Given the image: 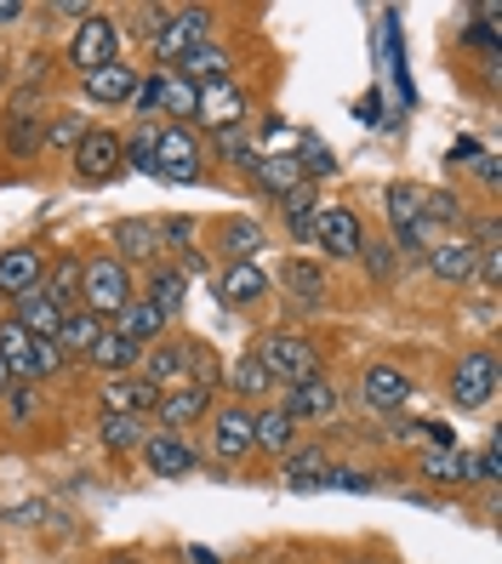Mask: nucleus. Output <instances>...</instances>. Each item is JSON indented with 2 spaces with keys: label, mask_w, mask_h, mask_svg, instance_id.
<instances>
[{
  "label": "nucleus",
  "mask_w": 502,
  "mask_h": 564,
  "mask_svg": "<svg viewBox=\"0 0 502 564\" xmlns=\"http://www.w3.org/2000/svg\"><path fill=\"white\" fill-rule=\"evenodd\" d=\"M109 330H115V337H126L131 348H149L160 337H172V319H165L154 303H143V296H131V303L109 319Z\"/></svg>",
  "instance_id": "34"
},
{
  "label": "nucleus",
  "mask_w": 502,
  "mask_h": 564,
  "mask_svg": "<svg viewBox=\"0 0 502 564\" xmlns=\"http://www.w3.org/2000/svg\"><path fill=\"white\" fill-rule=\"evenodd\" d=\"M131 296H138V274L126 269L120 257H109V251H86V269H81V308L92 314V319H115Z\"/></svg>",
  "instance_id": "6"
},
{
  "label": "nucleus",
  "mask_w": 502,
  "mask_h": 564,
  "mask_svg": "<svg viewBox=\"0 0 502 564\" xmlns=\"http://www.w3.org/2000/svg\"><path fill=\"white\" fill-rule=\"evenodd\" d=\"M138 377H143L149 388H160V393L183 382V330H172V337H160V343H149V348H143Z\"/></svg>",
  "instance_id": "38"
},
{
  "label": "nucleus",
  "mask_w": 502,
  "mask_h": 564,
  "mask_svg": "<svg viewBox=\"0 0 502 564\" xmlns=\"http://www.w3.org/2000/svg\"><path fill=\"white\" fill-rule=\"evenodd\" d=\"M252 359L269 371L275 388H297V382H309L320 371H331L325 365V348L309 337L303 325H263L257 337H252Z\"/></svg>",
  "instance_id": "1"
},
{
  "label": "nucleus",
  "mask_w": 502,
  "mask_h": 564,
  "mask_svg": "<svg viewBox=\"0 0 502 564\" xmlns=\"http://www.w3.org/2000/svg\"><path fill=\"white\" fill-rule=\"evenodd\" d=\"M154 223H160V246H165V262H172V257H183V251H194V246H200V228H206L200 217H154Z\"/></svg>",
  "instance_id": "51"
},
{
  "label": "nucleus",
  "mask_w": 502,
  "mask_h": 564,
  "mask_svg": "<svg viewBox=\"0 0 502 564\" xmlns=\"http://www.w3.org/2000/svg\"><path fill=\"white\" fill-rule=\"evenodd\" d=\"M120 46H126L120 18H115L109 7H92V12L70 29V46H63V57H70V69H75V80H81V75H97V69H109V63H120Z\"/></svg>",
  "instance_id": "9"
},
{
  "label": "nucleus",
  "mask_w": 502,
  "mask_h": 564,
  "mask_svg": "<svg viewBox=\"0 0 502 564\" xmlns=\"http://www.w3.org/2000/svg\"><path fill=\"white\" fill-rule=\"evenodd\" d=\"M212 251L223 262H257L263 251H269V228H263L257 217H217L212 223Z\"/></svg>",
  "instance_id": "24"
},
{
  "label": "nucleus",
  "mask_w": 502,
  "mask_h": 564,
  "mask_svg": "<svg viewBox=\"0 0 502 564\" xmlns=\"http://www.w3.org/2000/svg\"><path fill=\"white\" fill-rule=\"evenodd\" d=\"M331 564H394V553H383V547H349V553H331Z\"/></svg>",
  "instance_id": "57"
},
{
  "label": "nucleus",
  "mask_w": 502,
  "mask_h": 564,
  "mask_svg": "<svg viewBox=\"0 0 502 564\" xmlns=\"http://www.w3.org/2000/svg\"><path fill=\"white\" fill-rule=\"evenodd\" d=\"M12 319L29 330L35 343H57V325H63V308L52 303V296L35 285V291H23L18 303H12Z\"/></svg>",
  "instance_id": "40"
},
{
  "label": "nucleus",
  "mask_w": 502,
  "mask_h": 564,
  "mask_svg": "<svg viewBox=\"0 0 502 564\" xmlns=\"http://www.w3.org/2000/svg\"><path fill=\"white\" fill-rule=\"evenodd\" d=\"M104 251L120 257L131 274H138V269H154V262H165L160 223H154V217H115L109 235H104Z\"/></svg>",
  "instance_id": "17"
},
{
  "label": "nucleus",
  "mask_w": 502,
  "mask_h": 564,
  "mask_svg": "<svg viewBox=\"0 0 502 564\" xmlns=\"http://www.w3.org/2000/svg\"><path fill=\"white\" fill-rule=\"evenodd\" d=\"M189 274L178 269V262H154V269H143V285H138V296L143 303H154L165 319H172V330H178V319L189 314Z\"/></svg>",
  "instance_id": "25"
},
{
  "label": "nucleus",
  "mask_w": 502,
  "mask_h": 564,
  "mask_svg": "<svg viewBox=\"0 0 502 564\" xmlns=\"http://www.w3.org/2000/svg\"><path fill=\"white\" fill-rule=\"evenodd\" d=\"M154 131H160V120H131V131H120V165L126 172L154 177Z\"/></svg>",
  "instance_id": "44"
},
{
  "label": "nucleus",
  "mask_w": 502,
  "mask_h": 564,
  "mask_svg": "<svg viewBox=\"0 0 502 564\" xmlns=\"http://www.w3.org/2000/svg\"><path fill=\"white\" fill-rule=\"evenodd\" d=\"M223 400H241V405H269V400H280V388L269 382V371L252 359V348L246 354H234L228 365H223Z\"/></svg>",
  "instance_id": "27"
},
{
  "label": "nucleus",
  "mask_w": 502,
  "mask_h": 564,
  "mask_svg": "<svg viewBox=\"0 0 502 564\" xmlns=\"http://www.w3.org/2000/svg\"><path fill=\"white\" fill-rule=\"evenodd\" d=\"M41 120L46 109H0V154L29 165L46 154V138H41Z\"/></svg>",
  "instance_id": "26"
},
{
  "label": "nucleus",
  "mask_w": 502,
  "mask_h": 564,
  "mask_svg": "<svg viewBox=\"0 0 502 564\" xmlns=\"http://www.w3.org/2000/svg\"><path fill=\"white\" fill-rule=\"evenodd\" d=\"M257 115V97L246 80H217V86H200V104H194V131L206 138V131H228V126H252Z\"/></svg>",
  "instance_id": "13"
},
{
  "label": "nucleus",
  "mask_w": 502,
  "mask_h": 564,
  "mask_svg": "<svg viewBox=\"0 0 502 564\" xmlns=\"http://www.w3.org/2000/svg\"><path fill=\"white\" fill-rule=\"evenodd\" d=\"M217 400H223V393H212V388L178 382V388H165L160 400H154V411H149V427H160V434H200Z\"/></svg>",
  "instance_id": "15"
},
{
  "label": "nucleus",
  "mask_w": 502,
  "mask_h": 564,
  "mask_svg": "<svg viewBox=\"0 0 502 564\" xmlns=\"http://www.w3.org/2000/svg\"><path fill=\"white\" fill-rule=\"evenodd\" d=\"M92 440L97 451H104L109 462H126V456H138L143 440H149V422L143 416H115V411H97L92 416Z\"/></svg>",
  "instance_id": "30"
},
{
  "label": "nucleus",
  "mask_w": 502,
  "mask_h": 564,
  "mask_svg": "<svg viewBox=\"0 0 502 564\" xmlns=\"http://www.w3.org/2000/svg\"><path fill=\"white\" fill-rule=\"evenodd\" d=\"M297 445H303V427H297L275 400L252 411V451H257L252 468H275V462H280L286 451H297Z\"/></svg>",
  "instance_id": "21"
},
{
  "label": "nucleus",
  "mask_w": 502,
  "mask_h": 564,
  "mask_svg": "<svg viewBox=\"0 0 502 564\" xmlns=\"http://www.w3.org/2000/svg\"><path fill=\"white\" fill-rule=\"evenodd\" d=\"M360 274L372 280V285H394V274H399V257H394V246H388V235H365V246H360Z\"/></svg>",
  "instance_id": "46"
},
{
  "label": "nucleus",
  "mask_w": 502,
  "mask_h": 564,
  "mask_svg": "<svg viewBox=\"0 0 502 564\" xmlns=\"http://www.w3.org/2000/svg\"><path fill=\"white\" fill-rule=\"evenodd\" d=\"M109 564H154V558H138V553H115Z\"/></svg>",
  "instance_id": "61"
},
{
  "label": "nucleus",
  "mask_w": 502,
  "mask_h": 564,
  "mask_svg": "<svg viewBox=\"0 0 502 564\" xmlns=\"http://www.w3.org/2000/svg\"><path fill=\"white\" fill-rule=\"evenodd\" d=\"M41 274H46V251H41V246L23 240V246L0 251V296H7V303H18L23 291H35Z\"/></svg>",
  "instance_id": "33"
},
{
  "label": "nucleus",
  "mask_w": 502,
  "mask_h": 564,
  "mask_svg": "<svg viewBox=\"0 0 502 564\" xmlns=\"http://www.w3.org/2000/svg\"><path fill=\"white\" fill-rule=\"evenodd\" d=\"M81 269H86V251H52V257H46L41 291L52 296V303H57L63 314L81 308Z\"/></svg>",
  "instance_id": "36"
},
{
  "label": "nucleus",
  "mask_w": 502,
  "mask_h": 564,
  "mask_svg": "<svg viewBox=\"0 0 502 564\" xmlns=\"http://www.w3.org/2000/svg\"><path fill=\"white\" fill-rule=\"evenodd\" d=\"M412 474L423 490H446V496H468L474 490V451L468 445H451V451H417L412 462Z\"/></svg>",
  "instance_id": "18"
},
{
  "label": "nucleus",
  "mask_w": 502,
  "mask_h": 564,
  "mask_svg": "<svg viewBox=\"0 0 502 564\" xmlns=\"http://www.w3.org/2000/svg\"><path fill=\"white\" fill-rule=\"evenodd\" d=\"M257 564H280V553H263V558H257Z\"/></svg>",
  "instance_id": "63"
},
{
  "label": "nucleus",
  "mask_w": 502,
  "mask_h": 564,
  "mask_svg": "<svg viewBox=\"0 0 502 564\" xmlns=\"http://www.w3.org/2000/svg\"><path fill=\"white\" fill-rule=\"evenodd\" d=\"M331 468H338V451H325L320 440H303L297 451H286L269 474H275L286 490H320V485L331 479Z\"/></svg>",
  "instance_id": "22"
},
{
  "label": "nucleus",
  "mask_w": 502,
  "mask_h": 564,
  "mask_svg": "<svg viewBox=\"0 0 502 564\" xmlns=\"http://www.w3.org/2000/svg\"><path fill=\"white\" fill-rule=\"evenodd\" d=\"M423 269H428L434 285H446V291H474L480 251H474V240H462V235H440V240L428 246Z\"/></svg>",
  "instance_id": "20"
},
{
  "label": "nucleus",
  "mask_w": 502,
  "mask_h": 564,
  "mask_svg": "<svg viewBox=\"0 0 502 564\" xmlns=\"http://www.w3.org/2000/svg\"><path fill=\"white\" fill-rule=\"evenodd\" d=\"M0 80H12V63L7 57H0Z\"/></svg>",
  "instance_id": "62"
},
{
  "label": "nucleus",
  "mask_w": 502,
  "mask_h": 564,
  "mask_svg": "<svg viewBox=\"0 0 502 564\" xmlns=\"http://www.w3.org/2000/svg\"><path fill=\"white\" fill-rule=\"evenodd\" d=\"M172 75H183L189 86H217V80H241V57L228 41H206L200 52H189Z\"/></svg>",
  "instance_id": "32"
},
{
  "label": "nucleus",
  "mask_w": 502,
  "mask_h": 564,
  "mask_svg": "<svg viewBox=\"0 0 502 564\" xmlns=\"http://www.w3.org/2000/svg\"><path fill=\"white\" fill-rule=\"evenodd\" d=\"M160 86H165V69H143L138 86H131V120H160Z\"/></svg>",
  "instance_id": "52"
},
{
  "label": "nucleus",
  "mask_w": 502,
  "mask_h": 564,
  "mask_svg": "<svg viewBox=\"0 0 502 564\" xmlns=\"http://www.w3.org/2000/svg\"><path fill=\"white\" fill-rule=\"evenodd\" d=\"M18 388V377H12V365L7 359H0V405H7V393Z\"/></svg>",
  "instance_id": "60"
},
{
  "label": "nucleus",
  "mask_w": 502,
  "mask_h": 564,
  "mask_svg": "<svg viewBox=\"0 0 502 564\" xmlns=\"http://www.w3.org/2000/svg\"><path fill=\"white\" fill-rule=\"evenodd\" d=\"M206 41H217V7H172V18H165V29L149 46V69H178Z\"/></svg>",
  "instance_id": "10"
},
{
  "label": "nucleus",
  "mask_w": 502,
  "mask_h": 564,
  "mask_svg": "<svg viewBox=\"0 0 502 564\" xmlns=\"http://www.w3.org/2000/svg\"><path fill=\"white\" fill-rule=\"evenodd\" d=\"M496 388H502V365H496V348H462L451 365H446V405L474 416V411H491L496 405Z\"/></svg>",
  "instance_id": "5"
},
{
  "label": "nucleus",
  "mask_w": 502,
  "mask_h": 564,
  "mask_svg": "<svg viewBox=\"0 0 502 564\" xmlns=\"http://www.w3.org/2000/svg\"><path fill=\"white\" fill-rule=\"evenodd\" d=\"M280 564H331V553H320V547H291V553H280Z\"/></svg>",
  "instance_id": "59"
},
{
  "label": "nucleus",
  "mask_w": 502,
  "mask_h": 564,
  "mask_svg": "<svg viewBox=\"0 0 502 564\" xmlns=\"http://www.w3.org/2000/svg\"><path fill=\"white\" fill-rule=\"evenodd\" d=\"M309 246L320 251L325 269H331V262H354L360 246H365L360 212H354V206H320V223H314V240H309Z\"/></svg>",
  "instance_id": "19"
},
{
  "label": "nucleus",
  "mask_w": 502,
  "mask_h": 564,
  "mask_svg": "<svg viewBox=\"0 0 502 564\" xmlns=\"http://www.w3.org/2000/svg\"><path fill=\"white\" fill-rule=\"evenodd\" d=\"M320 206H325V194H320L314 183H297L291 194H280V200H275V212H280V228H286V240H291V246H309V240H314Z\"/></svg>",
  "instance_id": "31"
},
{
  "label": "nucleus",
  "mask_w": 502,
  "mask_h": 564,
  "mask_svg": "<svg viewBox=\"0 0 502 564\" xmlns=\"http://www.w3.org/2000/svg\"><path fill=\"white\" fill-rule=\"evenodd\" d=\"M474 183H480L485 194H496V183H502V165H496V154H491V149L474 160Z\"/></svg>",
  "instance_id": "56"
},
{
  "label": "nucleus",
  "mask_w": 502,
  "mask_h": 564,
  "mask_svg": "<svg viewBox=\"0 0 502 564\" xmlns=\"http://www.w3.org/2000/svg\"><path fill=\"white\" fill-rule=\"evenodd\" d=\"M143 474L149 479H165V485H178V479H194L200 468H206V456H200V440L194 434H160V427H149V440H143Z\"/></svg>",
  "instance_id": "14"
},
{
  "label": "nucleus",
  "mask_w": 502,
  "mask_h": 564,
  "mask_svg": "<svg viewBox=\"0 0 502 564\" xmlns=\"http://www.w3.org/2000/svg\"><path fill=\"white\" fill-rule=\"evenodd\" d=\"M417 371L412 365H399V359H365L360 371H354V405L372 416V422H388V416H406L412 400H417Z\"/></svg>",
  "instance_id": "3"
},
{
  "label": "nucleus",
  "mask_w": 502,
  "mask_h": 564,
  "mask_svg": "<svg viewBox=\"0 0 502 564\" xmlns=\"http://www.w3.org/2000/svg\"><path fill=\"white\" fill-rule=\"evenodd\" d=\"M120 172H126V165H120V131L92 120V131H86V138L75 143V154H70V183H75V188H109Z\"/></svg>",
  "instance_id": "12"
},
{
  "label": "nucleus",
  "mask_w": 502,
  "mask_h": 564,
  "mask_svg": "<svg viewBox=\"0 0 502 564\" xmlns=\"http://www.w3.org/2000/svg\"><path fill=\"white\" fill-rule=\"evenodd\" d=\"M291 160H297V172H303V183H314V188H320L325 177H338V165H343V160H338V149L320 143V138H309V131H303V143H297V154H291Z\"/></svg>",
  "instance_id": "45"
},
{
  "label": "nucleus",
  "mask_w": 502,
  "mask_h": 564,
  "mask_svg": "<svg viewBox=\"0 0 502 564\" xmlns=\"http://www.w3.org/2000/svg\"><path fill=\"white\" fill-rule=\"evenodd\" d=\"M269 285L286 296V303L303 314V319H314V314H325L331 303H338V285H331V269L320 257H309V251H291V257H280V274H269Z\"/></svg>",
  "instance_id": "8"
},
{
  "label": "nucleus",
  "mask_w": 502,
  "mask_h": 564,
  "mask_svg": "<svg viewBox=\"0 0 502 564\" xmlns=\"http://www.w3.org/2000/svg\"><path fill=\"white\" fill-rule=\"evenodd\" d=\"M480 154H485V149H480V143H468V138H462V143H451L446 172H474V160H480Z\"/></svg>",
  "instance_id": "55"
},
{
  "label": "nucleus",
  "mask_w": 502,
  "mask_h": 564,
  "mask_svg": "<svg viewBox=\"0 0 502 564\" xmlns=\"http://www.w3.org/2000/svg\"><path fill=\"white\" fill-rule=\"evenodd\" d=\"M143 69H131V63H109V69H97V75H81V109L92 115H109V109H126L131 104V86H138Z\"/></svg>",
  "instance_id": "23"
},
{
  "label": "nucleus",
  "mask_w": 502,
  "mask_h": 564,
  "mask_svg": "<svg viewBox=\"0 0 502 564\" xmlns=\"http://www.w3.org/2000/svg\"><path fill=\"white\" fill-rule=\"evenodd\" d=\"M206 138H200L194 126H172V120H160L154 131V177L160 183H172V188H194V183H206Z\"/></svg>",
  "instance_id": "7"
},
{
  "label": "nucleus",
  "mask_w": 502,
  "mask_h": 564,
  "mask_svg": "<svg viewBox=\"0 0 502 564\" xmlns=\"http://www.w3.org/2000/svg\"><path fill=\"white\" fill-rule=\"evenodd\" d=\"M138 359H143V348H131L126 337H115V330L104 325V330H97V343L86 348V359H81V365H92L97 377H126V371H138Z\"/></svg>",
  "instance_id": "41"
},
{
  "label": "nucleus",
  "mask_w": 502,
  "mask_h": 564,
  "mask_svg": "<svg viewBox=\"0 0 502 564\" xmlns=\"http://www.w3.org/2000/svg\"><path fill=\"white\" fill-rule=\"evenodd\" d=\"M92 12V0H52V7H35V18H46V23H81Z\"/></svg>",
  "instance_id": "54"
},
{
  "label": "nucleus",
  "mask_w": 502,
  "mask_h": 564,
  "mask_svg": "<svg viewBox=\"0 0 502 564\" xmlns=\"http://www.w3.org/2000/svg\"><path fill=\"white\" fill-rule=\"evenodd\" d=\"M212 296L228 314H257L275 296V285H269V269H257V262H217Z\"/></svg>",
  "instance_id": "16"
},
{
  "label": "nucleus",
  "mask_w": 502,
  "mask_h": 564,
  "mask_svg": "<svg viewBox=\"0 0 502 564\" xmlns=\"http://www.w3.org/2000/svg\"><path fill=\"white\" fill-rule=\"evenodd\" d=\"M52 80H57V63L52 52H29L12 75V91H35V97H52Z\"/></svg>",
  "instance_id": "49"
},
{
  "label": "nucleus",
  "mask_w": 502,
  "mask_h": 564,
  "mask_svg": "<svg viewBox=\"0 0 502 564\" xmlns=\"http://www.w3.org/2000/svg\"><path fill=\"white\" fill-rule=\"evenodd\" d=\"M160 400V388H149L138 371H126V377H97V411H115V416H143L154 411Z\"/></svg>",
  "instance_id": "28"
},
{
  "label": "nucleus",
  "mask_w": 502,
  "mask_h": 564,
  "mask_svg": "<svg viewBox=\"0 0 502 564\" xmlns=\"http://www.w3.org/2000/svg\"><path fill=\"white\" fill-rule=\"evenodd\" d=\"M97 330H104V319H92L86 308H70L57 325V348L70 354V359H86V348L97 343Z\"/></svg>",
  "instance_id": "48"
},
{
  "label": "nucleus",
  "mask_w": 502,
  "mask_h": 564,
  "mask_svg": "<svg viewBox=\"0 0 502 564\" xmlns=\"http://www.w3.org/2000/svg\"><path fill=\"white\" fill-rule=\"evenodd\" d=\"M297 427H331V422H343V405H349V393L338 388V377L331 371H320V377H309V382H297V388H280V400H275Z\"/></svg>",
  "instance_id": "11"
},
{
  "label": "nucleus",
  "mask_w": 502,
  "mask_h": 564,
  "mask_svg": "<svg viewBox=\"0 0 502 564\" xmlns=\"http://www.w3.org/2000/svg\"><path fill=\"white\" fill-rule=\"evenodd\" d=\"M194 104H200V86H189L183 75L165 69V86H160V120L189 126V120H194Z\"/></svg>",
  "instance_id": "47"
},
{
  "label": "nucleus",
  "mask_w": 502,
  "mask_h": 564,
  "mask_svg": "<svg viewBox=\"0 0 502 564\" xmlns=\"http://www.w3.org/2000/svg\"><path fill=\"white\" fill-rule=\"evenodd\" d=\"M23 18H35V7H23V0H0V35H12Z\"/></svg>",
  "instance_id": "58"
},
{
  "label": "nucleus",
  "mask_w": 502,
  "mask_h": 564,
  "mask_svg": "<svg viewBox=\"0 0 502 564\" xmlns=\"http://www.w3.org/2000/svg\"><path fill=\"white\" fill-rule=\"evenodd\" d=\"M223 354L206 343V337H194V330H183V382H194V388H212V393H223Z\"/></svg>",
  "instance_id": "42"
},
{
  "label": "nucleus",
  "mask_w": 502,
  "mask_h": 564,
  "mask_svg": "<svg viewBox=\"0 0 502 564\" xmlns=\"http://www.w3.org/2000/svg\"><path fill=\"white\" fill-rule=\"evenodd\" d=\"M92 131V115L81 109V104H52L46 109V120H41V138H46V154H57V160H70L75 154V143Z\"/></svg>",
  "instance_id": "39"
},
{
  "label": "nucleus",
  "mask_w": 502,
  "mask_h": 564,
  "mask_svg": "<svg viewBox=\"0 0 502 564\" xmlns=\"http://www.w3.org/2000/svg\"><path fill=\"white\" fill-rule=\"evenodd\" d=\"M257 154H263V138L252 126H228V131H206V160H217V165H228V172H252L257 165Z\"/></svg>",
  "instance_id": "35"
},
{
  "label": "nucleus",
  "mask_w": 502,
  "mask_h": 564,
  "mask_svg": "<svg viewBox=\"0 0 502 564\" xmlns=\"http://www.w3.org/2000/svg\"><path fill=\"white\" fill-rule=\"evenodd\" d=\"M474 206H468V194L451 188V183H423V223L434 228V240L440 235H462Z\"/></svg>",
  "instance_id": "29"
},
{
  "label": "nucleus",
  "mask_w": 502,
  "mask_h": 564,
  "mask_svg": "<svg viewBox=\"0 0 502 564\" xmlns=\"http://www.w3.org/2000/svg\"><path fill=\"white\" fill-rule=\"evenodd\" d=\"M246 183H252V194L257 200H280V194H291L297 183H303V172H297V160H291V149H280V154H257V165L246 172Z\"/></svg>",
  "instance_id": "37"
},
{
  "label": "nucleus",
  "mask_w": 502,
  "mask_h": 564,
  "mask_svg": "<svg viewBox=\"0 0 502 564\" xmlns=\"http://www.w3.org/2000/svg\"><path fill=\"white\" fill-rule=\"evenodd\" d=\"M383 223H388L394 257L417 269V262L428 257V246H434V228L423 223V183H412V177L383 183Z\"/></svg>",
  "instance_id": "4"
},
{
  "label": "nucleus",
  "mask_w": 502,
  "mask_h": 564,
  "mask_svg": "<svg viewBox=\"0 0 502 564\" xmlns=\"http://www.w3.org/2000/svg\"><path fill=\"white\" fill-rule=\"evenodd\" d=\"M502 485V434H491L474 451V490H496Z\"/></svg>",
  "instance_id": "53"
},
{
  "label": "nucleus",
  "mask_w": 502,
  "mask_h": 564,
  "mask_svg": "<svg viewBox=\"0 0 502 564\" xmlns=\"http://www.w3.org/2000/svg\"><path fill=\"white\" fill-rule=\"evenodd\" d=\"M120 18V35L126 41H138V46H154V35L165 29V18H172V7L165 0H138V7H126V12H115Z\"/></svg>",
  "instance_id": "43"
},
{
  "label": "nucleus",
  "mask_w": 502,
  "mask_h": 564,
  "mask_svg": "<svg viewBox=\"0 0 502 564\" xmlns=\"http://www.w3.org/2000/svg\"><path fill=\"white\" fill-rule=\"evenodd\" d=\"M200 456H206L212 474H241L257 462L252 451V405L241 400H217L206 427H200Z\"/></svg>",
  "instance_id": "2"
},
{
  "label": "nucleus",
  "mask_w": 502,
  "mask_h": 564,
  "mask_svg": "<svg viewBox=\"0 0 502 564\" xmlns=\"http://www.w3.org/2000/svg\"><path fill=\"white\" fill-rule=\"evenodd\" d=\"M70 354H63L57 343H35V348H29V382H35V388H46V382H57V377H70Z\"/></svg>",
  "instance_id": "50"
}]
</instances>
